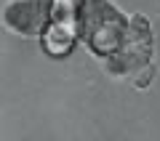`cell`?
Segmentation results:
<instances>
[{
    "instance_id": "cell-1",
    "label": "cell",
    "mask_w": 160,
    "mask_h": 141,
    "mask_svg": "<svg viewBox=\"0 0 160 141\" xmlns=\"http://www.w3.org/2000/svg\"><path fill=\"white\" fill-rule=\"evenodd\" d=\"M78 19H80V40L96 56L109 59L120 51L126 37L128 16L112 6L109 0H78Z\"/></svg>"
},
{
    "instance_id": "cell-2",
    "label": "cell",
    "mask_w": 160,
    "mask_h": 141,
    "mask_svg": "<svg viewBox=\"0 0 160 141\" xmlns=\"http://www.w3.org/2000/svg\"><path fill=\"white\" fill-rule=\"evenodd\" d=\"M149 61H152V27H149L147 16L133 13L128 16L120 51L107 59V72L120 80H133Z\"/></svg>"
},
{
    "instance_id": "cell-3",
    "label": "cell",
    "mask_w": 160,
    "mask_h": 141,
    "mask_svg": "<svg viewBox=\"0 0 160 141\" xmlns=\"http://www.w3.org/2000/svg\"><path fill=\"white\" fill-rule=\"evenodd\" d=\"M80 37V19H78V0H51V22L40 35L43 51L53 59L67 56Z\"/></svg>"
},
{
    "instance_id": "cell-4",
    "label": "cell",
    "mask_w": 160,
    "mask_h": 141,
    "mask_svg": "<svg viewBox=\"0 0 160 141\" xmlns=\"http://www.w3.org/2000/svg\"><path fill=\"white\" fill-rule=\"evenodd\" d=\"M3 22L19 37H40L51 22V0H11Z\"/></svg>"
},
{
    "instance_id": "cell-5",
    "label": "cell",
    "mask_w": 160,
    "mask_h": 141,
    "mask_svg": "<svg viewBox=\"0 0 160 141\" xmlns=\"http://www.w3.org/2000/svg\"><path fill=\"white\" fill-rule=\"evenodd\" d=\"M155 72H158V69H155V61H149L147 67L133 77V85H136V88H149V83L155 80Z\"/></svg>"
}]
</instances>
